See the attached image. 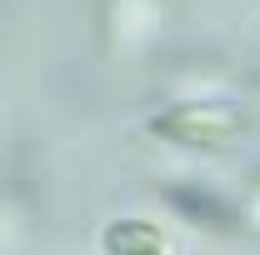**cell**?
<instances>
[{
  "label": "cell",
  "instance_id": "2",
  "mask_svg": "<svg viewBox=\"0 0 260 255\" xmlns=\"http://www.w3.org/2000/svg\"><path fill=\"white\" fill-rule=\"evenodd\" d=\"M165 205L170 210H180L190 225H200V230H235V210H230L220 195L210 190V185H195V180H180V185H165Z\"/></svg>",
  "mask_w": 260,
  "mask_h": 255
},
{
  "label": "cell",
  "instance_id": "1",
  "mask_svg": "<svg viewBox=\"0 0 260 255\" xmlns=\"http://www.w3.org/2000/svg\"><path fill=\"white\" fill-rule=\"evenodd\" d=\"M245 115L235 105H215V100H185V105H165L145 120V135H155L160 145H180V150H225L240 140Z\"/></svg>",
  "mask_w": 260,
  "mask_h": 255
},
{
  "label": "cell",
  "instance_id": "3",
  "mask_svg": "<svg viewBox=\"0 0 260 255\" xmlns=\"http://www.w3.org/2000/svg\"><path fill=\"white\" fill-rule=\"evenodd\" d=\"M100 250H105V255H170V240H165L160 225L135 220V215H120V220L105 225Z\"/></svg>",
  "mask_w": 260,
  "mask_h": 255
}]
</instances>
